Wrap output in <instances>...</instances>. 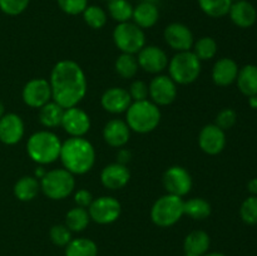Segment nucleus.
Segmentation results:
<instances>
[{
  "label": "nucleus",
  "mask_w": 257,
  "mask_h": 256,
  "mask_svg": "<svg viewBox=\"0 0 257 256\" xmlns=\"http://www.w3.org/2000/svg\"><path fill=\"white\" fill-rule=\"evenodd\" d=\"M49 83L53 100L64 109L78 105L87 94V77L83 68L74 60H59L53 67Z\"/></svg>",
  "instance_id": "nucleus-1"
},
{
  "label": "nucleus",
  "mask_w": 257,
  "mask_h": 256,
  "mask_svg": "<svg viewBox=\"0 0 257 256\" xmlns=\"http://www.w3.org/2000/svg\"><path fill=\"white\" fill-rule=\"evenodd\" d=\"M59 160L63 168L73 175L89 172L95 163V150L84 137H70L62 142Z\"/></svg>",
  "instance_id": "nucleus-2"
},
{
  "label": "nucleus",
  "mask_w": 257,
  "mask_h": 256,
  "mask_svg": "<svg viewBox=\"0 0 257 256\" xmlns=\"http://www.w3.org/2000/svg\"><path fill=\"white\" fill-rule=\"evenodd\" d=\"M62 141L52 131H38L33 133L27 142V153L33 162L38 165H50L59 160Z\"/></svg>",
  "instance_id": "nucleus-3"
},
{
  "label": "nucleus",
  "mask_w": 257,
  "mask_h": 256,
  "mask_svg": "<svg viewBox=\"0 0 257 256\" xmlns=\"http://www.w3.org/2000/svg\"><path fill=\"white\" fill-rule=\"evenodd\" d=\"M161 109L150 99L132 102L125 112V122L131 131L141 135L153 132L161 122Z\"/></svg>",
  "instance_id": "nucleus-4"
},
{
  "label": "nucleus",
  "mask_w": 257,
  "mask_h": 256,
  "mask_svg": "<svg viewBox=\"0 0 257 256\" xmlns=\"http://www.w3.org/2000/svg\"><path fill=\"white\" fill-rule=\"evenodd\" d=\"M185 215V201L178 196H161L151 208V220L158 227H171L176 225Z\"/></svg>",
  "instance_id": "nucleus-5"
},
{
  "label": "nucleus",
  "mask_w": 257,
  "mask_h": 256,
  "mask_svg": "<svg viewBox=\"0 0 257 256\" xmlns=\"http://www.w3.org/2000/svg\"><path fill=\"white\" fill-rule=\"evenodd\" d=\"M201 60L193 54L192 50L180 52L168 62V73L176 84L187 85L198 79L202 70Z\"/></svg>",
  "instance_id": "nucleus-6"
},
{
  "label": "nucleus",
  "mask_w": 257,
  "mask_h": 256,
  "mask_svg": "<svg viewBox=\"0 0 257 256\" xmlns=\"http://www.w3.org/2000/svg\"><path fill=\"white\" fill-rule=\"evenodd\" d=\"M74 188V175L65 168H54L47 171L44 177L40 180V191L50 200H64L72 195Z\"/></svg>",
  "instance_id": "nucleus-7"
},
{
  "label": "nucleus",
  "mask_w": 257,
  "mask_h": 256,
  "mask_svg": "<svg viewBox=\"0 0 257 256\" xmlns=\"http://www.w3.org/2000/svg\"><path fill=\"white\" fill-rule=\"evenodd\" d=\"M113 42L122 53L136 55L146 45V35L133 22L119 23L113 30Z\"/></svg>",
  "instance_id": "nucleus-8"
},
{
  "label": "nucleus",
  "mask_w": 257,
  "mask_h": 256,
  "mask_svg": "<svg viewBox=\"0 0 257 256\" xmlns=\"http://www.w3.org/2000/svg\"><path fill=\"white\" fill-rule=\"evenodd\" d=\"M90 221L99 225H109L115 222L122 213V205L112 196H100L94 198L88 207Z\"/></svg>",
  "instance_id": "nucleus-9"
},
{
  "label": "nucleus",
  "mask_w": 257,
  "mask_h": 256,
  "mask_svg": "<svg viewBox=\"0 0 257 256\" xmlns=\"http://www.w3.org/2000/svg\"><path fill=\"white\" fill-rule=\"evenodd\" d=\"M163 186L170 195L185 197L191 192L193 186L191 173L182 166H172L163 173Z\"/></svg>",
  "instance_id": "nucleus-10"
},
{
  "label": "nucleus",
  "mask_w": 257,
  "mask_h": 256,
  "mask_svg": "<svg viewBox=\"0 0 257 256\" xmlns=\"http://www.w3.org/2000/svg\"><path fill=\"white\" fill-rule=\"evenodd\" d=\"M150 98L158 107L170 105L177 98V84L170 75L157 74L148 84Z\"/></svg>",
  "instance_id": "nucleus-11"
},
{
  "label": "nucleus",
  "mask_w": 257,
  "mask_h": 256,
  "mask_svg": "<svg viewBox=\"0 0 257 256\" xmlns=\"http://www.w3.org/2000/svg\"><path fill=\"white\" fill-rule=\"evenodd\" d=\"M22 98L30 108H42L48 102L53 100L52 88L49 80L44 78H33L25 83L22 92Z\"/></svg>",
  "instance_id": "nucleus-12"
},
{
  "label": "nucleus",
  "mask_w": 257,
  "mask_h": 256,
  "mask_svg": "<svg viewBox=\"0 0 257 256\" xmlns=\"http://www.w3.org/2000/svg\"><path fill=\"white\" fill-rule=\"evenodd\" d=\"M90 117L78 105L67 108L62 119V127L70 137H84L90 130Z\"/></svg>",
  "instance_id": "nucleus-13"
},
{
  "label": "nucleus",
  "mask_w": 257,
  "mask_h": 256,
  "mask_svg": "<svg viewBox=\"0 0 257 256\" xmlns=\"http://www.w3.org/2000/svg\"><path fill=\"white\" fill-rule=\"evenodd\" d=\"M138 65L150 74H160L168 67V57L157 45H145L137 55Z\"/></svg>",
  "instance_id": "nucleus-14"
},
{
  "label": "nucleus",
  "mask_w": 257,
  "mask_h": 256,
  "mask_svg": "<svg viewBox=\"0 0 257 256\" xmlns=\"http://www.w3.org/2000/svg\"><path fill=\"white\" fill-rule=\"evenodd\" d=\"M163 37L168 47L177 53L188 52L192 49L195 43L192 30L182 23H171L167 25L163 32Z\"/></svg>",
  "instance_id": "nucleus-15"
},
{
  "label": "nucleus",
  "mask_w": 257,
  "mask_h": 256,
  "mask_svg": "<svg viewBox=\"0 0 257 256\" xmlns=\"http://www.w3.org/2000/svg\"><path fill=\"white\" fill-rule=\"evenodd\" d=\"M198 146L206 155H218L226 147L225 131L217 127L215 123L206 124L198 135Z\"/></svg>",
  "instance_id": "nucleus-16"
},
{
  "label": "nucleus",
  "mask_w": 257,
  "mask_h": 256,
  "mask_svg": "<svg viewBox=\"0 0 257 256\" xmlns=\"http://www.w3.org/2000/svg\"><path fill=\"white\" fill-rule=\"evenodd\" d=\"M25 133L24 120L17 113H5L0 118V142L14 146L23 140Z\"/></svg>",
  "instance_id": "nucleus-17"
},
{
  "label": "nucleus",
  "mask_w": 257,
  "mask_h": 256,
  "mask_svg": "<svg viewBox=\"0 0 257 256\" xmlns=\"http://www.w3.org/2000/svg\"><path fill=\"white\" fill-rule=\"evenodd\" d=\"M100 104L103 109L112 114H120L125 113L130 105L132 104L128 89L122 87H112L105 90L100 97Z\"/></svg>",
  "instance_id": "nucleus-18"
},
{
  "label": "nucleus",
  "mask_w": 257,
  "mask_h": 256,
  "mask_svg": "<svg viewBox=\"0 0 257 256\" xmlns=\"http://www.w3.org/2000/svg\"><path fill=\"white\" fill-rule=\"evenodd\" d=\"M131 180V172L128 167L122 163H110L100 172V182L105 188L117 191L125 187Z\"/></svg>",
  "instance_id": "nucleus-19"
},
{
  "label": "nucleus",
  "mask_w": 257,
  "mask_h": 256,
  "mask_svg": "<svg viewBox=\"0 0 257 256\" xmlns=\"http://www.w3.org/2000/svg\"><path fill=\"white\" fill-rule=\"evenodd\" d=\"M131 128L125 120L114 118L105 123L103 128V140L113 148H123L131 138Z\"/></svg>",
  "instance_id": "nucleus-20"
},
{
  "label": "nucleus",
  "mask_w": 257,
  "mask_h": 256,
  "mask_svg": "<svg viewBox=\"0 0 257 256\" xmlns=\"http://www.w3.org/2000/svg\"><path fill=\"white\" fill-rule=\"evenodd\" d=\"M230 19L236 27L238 28H250L252 27L257 20L256 8L247 0H238L232 3L230 8Z\"/></svg>",
  "instance_id": "nucleus-21"
},
{
  "label": "nucleus",
  "mask_w": 257,
  "mask_h": 256,
  "mask_svg": "<svg viewBox=\"0 0 257 256\" xmlns=\"http://www.w3.org/2000/svg\"><path fill=\"white\" fill-rule=\"evenodd\" d=\"M238 65L231 58H221L212 68V80L218 87H228L236 82Z\"/></svg>",
  "instance_id": "nucleus-22"
},
{
  "label": "nucleus",
  "mask_w": 257,
  "mask_h": 256,
  "mask_svg": "<svg viewBox=\"0 0 257 256\" xmlns=\"http://www.w3.org/2000/svg\"><path fill=\"white\" fill-rule=\"evenodd\" d=\"M160 19V9L152 2H141L133 8L132 20L141 29H150L157 24Z\"/></svg>",
  "instance_id": "nucleus-23"
},
{
  "label": "nucleus",
  "mask_w": 257,
  "mask_h": 256,
  "mask_svg": "<svg viewBox=\"0 0 257 256\" xmlns=\"http://www.w3.org/2000/svg\"><path fill=\"white\" fill-rule=\"evenodd\" d=\"M211 238L206 231L195 230L188 233L183 241V250L187 255L203 256L208 252Z\"/></svg>",
  "instance_id": "nucleus-24"
},
{
  "label": "nucleus",
  "mask_w": 257,
  "mask_h": 256,
  "mask_svg": "<svg viewBox=\"0 0 257 256\" xmlns=\"http://www.w3.org/2000/svg\"><path fill=\"white\" fill-rule=\"evenodd\" d=\"M14 196L22 202L33 201L40 192V181L34 176H23L15 182Z\"/></svg>",
  "instance_id": "nucleus-25"
},
{
  "label": "nucleus",
  "mask_w": 257,
  "mask_h": 256,
  "mask_svg": "<svg viewBox=\"0 0 257 256\" xmlns=\"http://www.w3.org/2000/svg\"><path fill=\"white\" fill-rule=\"evenodd\" d=\"M236 83L240 92L246 97L257 94V65L247 64L238 69Z\"/></svg>",
  "instance_id": "nucleus-26"
},
{
  "label": "nucleus",
  "mask_w": 257,
  "mask_h": 256,
  "mask_svg": "<svg viewBox=\"0 0 257 256\" xmlns=\"http://www.w3.org/2000/svg\"><path fill=\"white\" fill-rule=\"evenodd\" d=\"M64 108L55 103L54 100H50L47 104L39 108V122L45 128H57L62 124L63 114H64Z\"/></svg>",
  "instance_id": "nucleus-27"
},
{
  "label": "nucleus",
  "mask_w": 257,
  "mask_h": 256,
  "mask_svg": "<svg viewBox=\"0 0 257 256\" xmlns=\"http://www.w3.org/2000/svg\"><path fill=\"white\" fill-rule=\"evenodd\" d=\"M65 256H98V246L88 237L72 238L65 246Z\"/></svg>",
  "instance_id": "nucleus-28"
},
{
  "label": "nucleus",
  "mask_w": 257,
  "mask_h": 256,
  "mask_svg": "<svg viewBox=\"0 0 257 256\" xmlns=\"http://www.w3.org/2000/svg\"><path fill=\"white\" fill-rule=\"evenodd\" d=\"M90 222V216L87 208L75 207L70 208L65 215L64 225L69 228L72 232H82L88 227Z\"/></svg>",
  "instance_id": "nucleus-29"
},
{
  "label": "nucleus",
  "mask_w": 257,
  "mask_h": 256,
  "mask_svg": "<svg viewBox=\"0 0 257 256\" xmlns=\"http://www.w3.org/2000/svg\"><path fill=\"white\" fill-rule=\"evenodd\" d=\"M114 69L119 77L123 79H132L137 75L140 65H138L137 57L135 54H127L122 53L119 57L115 59Z\"/></svg>",
  "instance_id": "nucleus-30"
},
{
  "label": "nucleus",
  "mask_w": 257,
  "mask_h": 256,
  "mask_svg": "<svg viewBox=\"0 0 257 256\" xmlns=\"http://www.w3.org/2000/svg\"><path fill=\"white\" fill-rule=\"evenodd\" d=\"M210 202L202 197H193L185 201V215L190 216L193 220H205L211 215Z\"/></svg>",
  "instance_id": "nucleus-31"
},
{
  "label": "nucleus",
  "mask_w": 257,
  "mask_h": 256,
  "mask_svg": "<svg viewBox=\"0 0 257 256\" xmlns=\"http://www.w3.org/2000/svg\"><path fill=\"white\" fill-rule=\"evenodd\" d=\"M133 8L128 0H112L108 2V14L118 24L127 23L132 20Z\"/></svg>",
  "instance_id": "nucleus-32"
},
{
  "label": "nucleus",
  "mask_w": 257,
  "mask_h": 256,
  "mask_svg": "<svg viewBox=\"0 0 257 256\" xmlns=\"http://www.w3.org/2000/svg\"><path fill=\"white\" fill-rule=\"evenodd\" d=\"M218 50L217 42L211 37H202L193 43L192 52L201 62L203 60H210L216 57Z\"/></svg>",
  "instance_id": "nucleus-33"
},
{
  "label": "nucleus",
  "mask_w": 257,
  "mask_h": 256,
  "mask_svg": "<svg viewBox=\"0 0 257 256\" xmlns=\"http://www.w3.org/2000/svg\"><path fill=\"white\" fill-rule=\"evenodd\" d=\"M231 5V0H198L200 9L210 18L226 17L228 15Z\"/></svg>",
  "instance_id": "nucleus-34"
},
{
  "label": "nucleus",
  "mask_w": 257,
  "mask_h": 256,
  "mask_svg": "<svg viewBox=\"0 0 257 256\" xmlns=\"http://www.w3.org/2000/svg\"><path fill=\"white\" fill-rule=\"evenodd\" d=\"M82 15L85 24L92 29H102L107 24V12L98 5H88L84 12L82 13Z\"/></svg>",
  "instance_id": "nucleus-35"
},
{
  "label": "nucleus",
  "mask_w": 257,
  "mask_h": 256,
  "mask_svg": "<svg viewBox=\"0 0 257 256\" xmlns=\"http://www.w3.org/2000/svg\"><path fill=\"white\" fill-rule=\"evenodd\" d=\"M240 217L247 225H257V196H250L240 207Z\"/></svg>",
  "instance_id": "nucleus-36"
},
{
  "label": "nucleus",
  "mask_w": 257,
  "mask_h": 256,
  "mask_svg": "<svg viewBox=\"0 0 257 256\" xmlns=\"http://www.w3.org/2000/svg\"><path fill=\"white\" fill-rule=\"evenodd\" d=\"M49 237L50 241L55 246H59V247H65L73 238L72 231L65 225L52 226V228L49 230Z\"/></svg>",
  "instance_id": "nucleus-37"
},
{
  "label": "nucleus",
  "mask_w": 257,
  "mask_h": 256,
  "mask_svg": "<svg viewBox=\"0 0 257 256\" xmlns=\"http://www.w3.org/2000/svg\"><path fill=\"white\" fill-rule=\"evenodd\" d=\"M30 0H0V10L9 17H18L27 10Z\"/></svg>",
  "instance_id": "nucleus-38"
},
{
  "label": "nucleus",
  "mask_w": 257,
  "mask_h": 256,
  "mask_svg": "<svg viewBox=\"0 0 257 256\" xmlns=\"http://www.w3.org/2000/svg\"><path fill=\"white\" fill-rule=\"evenodd\" d=\"M58 7L68 15L82 14L88 7V0H57Z\"/></svg>",
  "instance_id": "nucleus-39"
},
{
  "label": "nucleus",
  "mask_w": 257,
  "mask_h": 256,
  "mask_svg": "<svg viewBox=\"0 0 257 256\" xmlns=\"http://www.w3.org/2000/svg\"><path fill=\"white\" fill-rule=\"evenodd\" d=\"M236 120H237V114H236L235 110L231 109V108H225V109L218 112L215 124L220 127L221 130L227 131L236 124Z\"/></svg>",
  "instance_id": "nucleus-40"
},
{
  "label": "nucleus",
  "mask_w": 257,
  "mask_h": 256,
  "mask_svg": "<svg viewBox=\"0 0 257 256\" xmlns=\"http://www.w3.org/2000/svg\"><path fill=\"white\" fill-rule=\"evenodd\" d=\"M128 93H130L132 102H140V100H146L150 97V92H148V84L143 80H133L132 84L128 88Z\"/></svg>",
  "instance_id": "nucleus-41"
},
{
  "label": "nucleus",
  "mask_w": 257,
  "mask_h": 256,
  "mask_svg": "<svg viewBox=\"0 0 257 256\" xmlns=\"http://www.w3.org/2000/svg\"><path fill=\"white\" fill-rule=\"evenodd\" d=\"M94 197H93L92 192L85 188H80V190L75 191L74 193V202L78 207H83V208H87L90 206V203L93 202Z\"/></svg>",
  "instance_id": "nucleus-42"
},
{
  "label": "nucleus",
  "mask_w": 257,
  "mask_h": 256,
  "mask_svg": "<svg viewBox=\"0 0 257 256\" xmlns=\"http://www.w3.org/2000/svg\"><path fill=\"white\" fill-rule=\"evenodd\" d=\"M131 157H132V153H131L128 150L122 148V150H119V152H118L117 155V158H118L117 162L127 166V162H130L131 161Z\"/></svg>",
  "instance_id": "nucleus-43"
},
{
  "label": "nucleus",
  "mask_w": 257,
  "mask_h": 256,
  "mask_svg": "<svg viewBox=\"0 0 257 256\" xmlns=\"http://www.w3.org/2000/svg\"><path fill=\"white\" fill-rule=\"evenodd\" d=\"M247 190L252 196H257V178H252V180L248 181Z\"/></svg>",
  "instance_id": "nucleus-44"
},
{
  "label": "nucleus",
  "mask_w": 257,
  "mask_h": 256,
  "mask_svg": "<svg viewBox=\"0 0 257 256\" xmlns=\"http://www.w3.org/2000/svg\"><path fill=\"white\" fill-rule=\"evenodd\" d=\"M45 173H47V170H45V168H44V166L39 165V167H38L37 170H35V172H34V177H37L38 180L40 181V180H42L43 177H44Z\"/></svg>",
  "instance_id": "nucleus-45"
},
{
  "label": "nucleus",
  "mask_w": 257,
  "mask_h": 256,
  "mask_svg": "<svg viewBox=\"0 0 257 256\" xmlns=\"http://www.w3.org/2000/svg\"><path fill=\"white\" fill-rule=\"evenodd\" d=\"M248 104L252 109H257V94L248 97Z\"/></svg>",
  "instance_id": "nucleus-46"
},
{
  "label": "nucleus",
  "mask_w": 257,
  "mask_h": 256,
  "mask_svg": "<svg viewBox=\"0 0 257 256\" xmlns=\"http://www.w3.org/2000/svg\"><path fill=\"white\" fill-rule=\"evenodd\" d=\"M203 256H226V255L222 252H207V253H205Z\"/></svg>",
  "instance_id": "nucleus-47"
},
{
  "label": "nucleus",
  "mask_w": 257,
  "mask_h": 256,
  "mask_svg": "<svg viewBox=\"0 0 257 256\" xmlns=\"http://www.w3.org/2000/svg\"><path fill=\"white\" fill-rule=\"evenodd\" d=\"M4 114H5V108H4V104H3V102L0 100V118H2Z\"/></svg>",
  "instance_id": "nucleus-48"
},
{
  "label": "nucleus",
  "mask_w": 257,
  "mask_h": 256,
  "mask_svg": "<svg viewBox=\"0 0 257 256\" xmlns=\"http://www.w3.org/2000/svg\"><path fill=\"white\" fill-rule=\"evenodd\" d=\"M231 2H232V3H235V2H238V0H231Z\"/></svg>",
  "instance_id": "nucleus-49"
},
{
  "label": "nucleus",
  "mask_w": 257,
  "mask_h": 256,
  "mask_svg": "<svg viewBox=\"0 0 257 256\" xmlns=\"http://www.w3.org/2000/svg\"><path fill=\"white\" fill-rule=\"evenodd\" d=\"M108 2H112V0H108Z\"/></svg>",
  "instance_id": "nucleus-50"
}]
</instances>
